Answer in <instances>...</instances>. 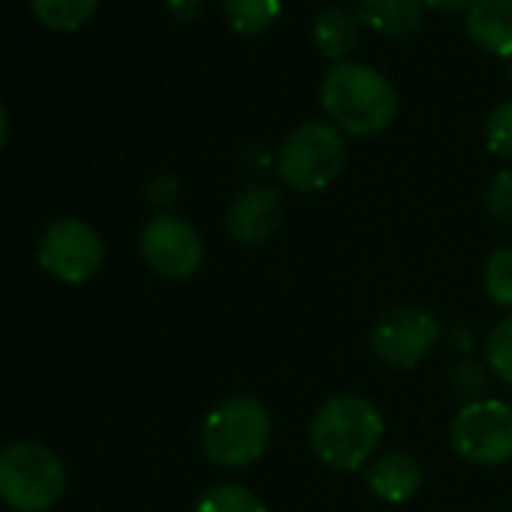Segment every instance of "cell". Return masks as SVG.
I'll return each instance as SVG.
<instances>
[{"label":"cell","instance_id":"cell-1","mask_svg":"<svg viewBox=\"0 0 512 512\" xmlns=\"http://www.w3.org/2000/svg\"><path fill=\"white\" fill-rule=\"evenodd\" d=\"M383 431L386 422L374 401L362 395H335L311 422V449L329 470L353 473L374 461Z\"/></svg>","mask_w":512,"mask_h":512},{"label":"cell","instance_id":"cell-2","mask_svg":"<svg viewBox=\"0 0 512 512\" xmlns=\"http://www.w3.org/2000/svg\"><path fill=\"white\" fill-rule=\"evenodd\" d=\"M320 100L332 124L350 136L383 133L398 115L395 85L368 64H335L323 79Z\"/></svg>","mask_w":512,"mask_h":512},{"label":"cell","instance_id":"cell-3","mask_svg":"<svg viewBox=\"0 0 512 512\" xmlns=\"http://www.w3.org/2000/svg\"><path fill=\"white\" fill-rule=\"evenodd\" d=\"M272 440V416L256 398H226L202 422V452L217 467H247L260 461Z\"/></svg>","mask_w":512,"mask_h":512},{"label":"cell","instance_id":"cell-4","mask_svg":"<svg viewBox=\"0 0 512 512\" xmlns=\"http://www.w3.org/2000/svg\"><path fill=\"white\" fill-rule=\"evenodd\" d=\"M67 491L64 461L43 443L22 440L0 449V500L19 512H46Z\"/></svg>","mask_w":512,"mask_h":512},{"label":"cell","instance_id":"cell-5","mask_svg":"<svg viewBox=\"0 0 512 512\" xmlns=\"http://www.w3.org/2000/svg\"><path fill=\"white\" fill-rule=\"evenodd\" d=\"M347 163V142L329 121H305L278 154V178L296 193H320L338 181Z\"/></svg>","mask_w":512,"mask_h":512},{"label":"cell","instance_id":"cell-6","mask_svg":"<svg viewBox=\"0 0 512 512\" xmlns=\"http://www.w3.org/2000/svg\"><path fill=\"white\" fill-rule=\"evenodd\" d=\"M449 443L455 455L476 467H497L512 461V407L500 398H479L449 422Z\"/></svg>","mask_w":512,"mask_h":512},{"label":"cell","instance_id":"cell-7","mask_svg":"<svg viewBox=\"0 0 512 512\" xmlns=\"http://www.w3.org/2000/svg\"><path fill=\"white\" fill-rule=\"evenodd\" d=\"M103 256H106V247H103L100 232L79 217L55 220L43 232L40 250H37L40 266L64 284L91 281L103 266Z\"/></svg>","mask_w":512,"mask_h":512},{"label":"cell","instance_id":"cell-8","mask_svg":"<svg viewBox=\"0 0 512 512\" xmlns=\"http://www.w3.org/2000/svg\"><path fill=\"white\" fill-rule=\"evenodd\" d=\"M440 326L425 308H392L386 311L374 329H371V353L395 368V371H413L419 368L437 347Z\"/></svg>","mask_w":512,"mask_h":512},{"label":"cell","instance_id":"cell-9","mask_svg":"<svg viewBox=\"0 0 512 512\" xmlns=\"http://www.w3.org/2000/svg\"><path fill=\"white\" fill-rule=\"evenodd\" d=\"M145 266L166 281H187L202 266V238L196 226L178 214H157L139 235Z\"/></svg>","mask_w":512,"mask_h":512},{"label":"cell","instance_id":"cell-10","mask_svg":"<svg viewBox=\"0 0 512 512\" xmlns=\"http://www.w3.org/2000/svg\"><path fill=\"white\" fill-rule=\"evenodd\" d=\"M284 223V196L272 184H250L244 187L229 211H226V229L232 241L241 247H260L266 244Z\"/></svg>","mask_w":512,"mask_h":512},{"label":"cell","instance_id":"cell-11","mask_svg":"<svg viewBox=\"0 0 512 512\" xmlns=\"http://www.w3.org/2000/svg\"><path fill=\"white\" fill-rule=\"evenodd\" d=\"M365 485L383 503H407L422 488V464L407 452H383L368 464Z\"/></svg>","mask_w":512,"mask_h":512},{"label":"cell","instance_id":"cell-12","mask_svg":"<svg viewBox=\"0 0 512 512\" xmlns=\"http://www.w3.org/2000/svg\"><path fill=\"white\" fill-rule=\"evenodd\" d=\"M470 40L497 55L512 58V0H476L464 16Z\"/></svg>","mask_w":512,"mask_h":512},{"label":"cell","instance_id":"cell-13","mask_svg":"<svg viewBox=\"0 0 512 512\" xmlns=\"http://www.w3.org/2000/svg\"><path fill=\"white\" fill-rule=\"evenodd\" d=\"M359 28H362V19L356 10H350L344 4H332L314 22V43L329 61L344 64V58L356 49Z\"/></svg>","mask_w":512,"mask_h":512},{"label":"cell","instance_id":"cell-14","mask_svg":"<svg viewBox=\"0 0 512 512\" xmlns=\"http://www.w3.org/2000/svg\"><path fill=\"white\" fill-rule=\"evenodd\" d=\"M359 19L386 37H407L422 25L425 0H359Z\"/></svg>","mask_w":512,"mask_h":512},{"label":"cell","instance_id":"cell-15","mask_svg":"<svg viewBox=\"0 0 512 512\" xmlns=\"http://www.w3.org/2000/svg\"><path fill=\"white\" fill-rule=\"evenodd\" d=\"M100 0H31V10L40 25L52 31H79L91 22Z\"/></svg>","mask_w":512,"mask_h":512},{"label":"cell","instance_id":"cell-16","mask_svg":"<svg viewBox=\"0 0 512 512\" xmlns=\"http://www.w3.org/2000/svg\"><path fill=\"white\" fill-rule=\"evenodd\" d=\"M223 16L238 34H263L281 16V0H223Z\"/></svg>","mask_w":512,"mask_h":512},{"label":"cell","instance_id":"cell-17","mask_svg":"<svg viewBox=\"0 0 512 512\" xmlns=\"http://www.w3.org/2000/svg\"><path fill=\"white\" fill-rule=\"evenodd\" d=\"M193 512H269V506L260 497H256L253 491H247L244 485L220 482V485H211L196 500Z\"/></svg>","mask_w":512,"mask_h":512},{"label":"cell","instance_id":"cell-18","mask_svg":"<svg viewBox=\"0 0 512 512\" xmlns=\"http://www.w3.org/2000/svg\"><path fill=\"white\" fill-rule=\"evenodd\" d=\"M485 362L491 368V374L512 386V314L500 317L494 323V329L488 332V341H485Z\"/></svg>","mask_w":512,"mask_h":512},{"label":"cell","instance_id":"cell-19","mask_svg":"<svg viewBox=\"0 0 512 512\" xmlns=\"http://www.w3.org/2000/svg\"><path fill=\"white\" fill-rule=\"evenodd\" d=\"M485 293L494 305L512 311V247H500L485 263Z\"/></svg>","mask_w":512,"mask_h":512},{"label":"cell","instance_id":"cell-20","mask_svg":"<svg viewBox=\"0 0 512 512\" xmlns=\"http://www.w3.org/2000/svg\"><path fill=\"white\" fill-rule=\"evenodd\" d=\"M485 142H488L491 154L512 160V100L500 103L491 112V118L485 124Z\"/></svg>","mask_w":512,"mask_h":512},{"label":"cell","instance_id":"cell-21","mask_svg":"<svg viewBox=\"0 0 512 512\" xmlns=\"http://www.w3.org/2000/svg\"><path fill=\"white\" fill-rule=\"evenodd\" d=\"M485 211L494 220L512 226V166L509 169H500L491 178V184L485 190Z\"/></svg>","mask_w":512,"mask_h":512},{"label":"cell","instance_id":"cell-22","mask_svg":"<svg viewBox=\"0 0 512 512\" xmlns=\"http://www.w3.org/2000/svg\"><path fill=\"white\" fill-rule=\"evenodd\" d=\"M175 199H178V178L160 172V175H154V178L145 184V202H148L151 208L163 211V208H169Z\"/></svg>","mask_w":512,"mask_h":512},{"label":"cell","instance_id":"cell-23","mask_svg":"<svg viewBox=\"0 0 512 512\" xmlns=\"http://www.w3.org/2000/svg\"><path fill=\"white\" fill-rule=\"evenodd\" d=\"M452 380H455V392H458V395H464V398H467V404H470V401H479V398H482V395H479V389H485V383H488L476 362H464V365H458V368H455V374H452Z\"/></svg>","mask_w":512,"mask_h":512},{"label":"cell","instance_id":"cell-24","mask_svg":"<svg viewBox=\"0 0 512 512\" xmlns=\"http://www.w3.org/2000/svg\"><path fill=\"white\" fill-rule=\"evenodd\" d=\"M166 7H169V13H172L175 19L190 22V19H196V16H199L202 0H166Z\"/></svg>","mask_w":512,"mask_h":512},{"label":"cell","instance_id":"cell-25","mask_svg":"<svg viewBox=\"0 0 512 512\" xmlns=\"http://www.w3.org/2000/svg\"><path fill=\"white\" fill-rule=\"evenodd\" d=\"M473 4L476 0H425V7H434V10L449 13V16H467Z\"/></svg>","mask_w":512,"mask_h":512},{"label":"cell","instance_id":"cell-26","mask_svg":"<svg viewBox=\"0 0 512 512\" xmlns=\"http://www.w3.org/2000/svg\"><path fill=\"white\" fill-rule=\"evenodd\" d=\"M7 136H10V115H7L4 103H0V151L7 145Z\"/></svg>","mask_w":512,"mask_h":512},{"label":"cell","instance_id":"cell-27","mask_svg":"<svg viewBox=\"0 0 512 512\" xmlns=\"http://www.w3.org/2000/svg\"><path fill=\"white\" fill-rule=\"evenodd\" d=\"M509 82H512V67H509Z\"/></svg>","mask_w":512,"mask_h":512}]
</instances>
